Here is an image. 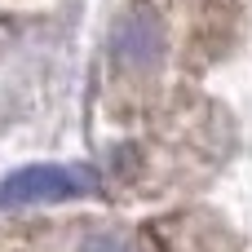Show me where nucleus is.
I'll return each instance as SVG.
<instances>
[{
  "mask_svg": "<svg viewBox=\"0 0 252 252\" xmlns=\"http://www.w3.org/2000/svg\"><path fill=\"white\" fill-rule=\"evenodd\" d=\"M97 177L75 164H27L0 177V213L4 208H31V204H66L84 190H93Z\"/></svg>",
  "mask_w": 252,
  "mask_h": 252,
  "instance_id": "obj_1",
  "label": "nucleus"
},
{
  "mask_svg": "<svg viewBox=\"0 0 252 252\" xmlns=\"http://www.w3.org/2000/svg\"><path fill=\"white\" fill-rule=\"evenodd\" d=\"M115 53L128 66H146L151 58H159V27H155V18L151 13L124 18L120 31H115Z\"/></svg>",
  "mask_w": 252,
  "mask_h": 252,
  "instance_id": "obj_2",
  "label": "nucleus"
},
{
  "mask_svg": "<svg viewBox=\"0 0 252 252\" xmlns=\"http://www.w3.org/2000/svg\"><path fill=\"white\" fill-rule=\"evenodd\" d=\"M80 252H128V248H124V239H120V235H89Z\"/></svg>",
  "mask_w": 252,
  "mask_h": 252,
  "instance_id": "obj_3",
  "label": "nucleus"
}]
</instances>
